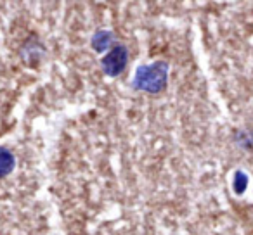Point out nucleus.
I'll return each mask as SVG.
<instances>
[{"mask_svg":"<svg viewBox=\"0 0 253 235\" xmlns=\"http://www.w3.org/2000/svg\"><path fill=\"white\" fill-rule=\"evenodd\" d=\"M167 81H169V64L165 61H155L151 64H142L135 69L132 85L135 90L160 94L167 88Z\"/></svg>","mask_w":253,"mask_h":235,"instance_id":"1","label":"nucleus"},{"mask_svg":"<svg viewBox=\"0 0 253 235\" xmlns=\"http://www.w3.org/2000/svg\"><path fill=\"white\" fill-rule=\"evenodd\" d=\"M113 43H115V35L113 32H108V30H99L95 32V35L92 36V47H94L95 52H104V50H111Z\"/></svg>","mask_w":253,"mask_h":235,"instance_id":"3","label":"nucleus"},{"mask_svg":"<svg viewBox=\"0 0 253 235\" xmlns=\"http://www.w3.org/2000/svg\"><path fill=\"white\" fill-rule=\"evenodd\" d=\"M16 166V158L7 147H0V178L12 173Z\"/></svg>","mask_w":253,"mask_h":235,"instance_id":"4","label":"nucleus"},{"mask_svg":"<svg viewBox=\"0 0 253 235\" xmlns=\"http://www.w3.org/2000/svg\"><path fill=\"white\" fill-rule=\"evenodd\" d=\"M246 187H248V175L245 171H241V169H238L234 173V192L238 196H243Z\"/></svg>","mask_w":253,"mask_h":235,"instance_id":"5","label":"nucleus"},{"mask_svg":"<svg viewBox=\"0 0 253 235\" xmlns=\"http://www.w3.org/2000/svg\"><path fill=\"white\" fill-rule=\"evenodd\" d=\"M126 63H128V50L123 45H115L101 61V69L108 76H118L125 71Z\"/></svg>","mask_w":253,"mask_h":235,"instance_id":"2","label":"nucleus"}]
</instances>
